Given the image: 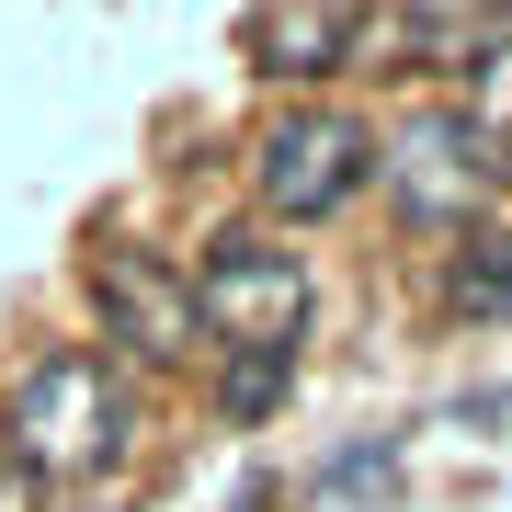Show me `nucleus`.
I'll list each match as a JSON object with an SVG mask.
<instances>
[{"instance_id":"3","label":"nucleus","mask_w":512,"mask_h":512,"mask_svg":"<svg viewBox=\"0 0 512 512\" xmlns=\"http://www.w3.org/2000/svg\"><path fill=\"white\" fill-rule=\"evenodd\" d=\"M251 183H262V205H274V217L319 228V217H342V205L376 183V126H365V114L308 103V114H285V126H262Z\"/></svg>"},{"instance_id":"6","label":"nucleus","mask_w":512,"mask_h":512,"mask_svg":"<svg viewBox=\"0 0 512 512\" xmlns=\"http://www.w3.org/2000/svg\"><path fill=\"white\" fill-rule=\"evenodd\" d=\"M103 296H114V308H126V319H137V330H148L160 353H171V342L194 330V319H183V296H160V285L137 274V262H114V274H103Z\"/></svg>"},{"instance_id":"5","label":"nucleus","mask_w":512,"mask_h":512,"mask_svg":"<svg viewBox=\"0 0 512 512\" xmlns=\"http://www.w3.org/2000/svg\"><path fill=\"white\" fill-rule=\"evenodd\" d=\"M251 35H262V57H296V69H319V57H342L365 23H353V12H262Z\"/></svg>"},{"instance_id":"1","label":"nucleus","mask_w":512,"mask_h":512,"mask_svg":"<svg viewBox=\"0 0 512 512\" xmlns=\"http://www.w3.org/2000/svg\"><path fill=\"white\" fill-rule=\"evenodd\" d=\"M183 319L228 353V410H274V387L296 376V330H308V262L262 251V239H217L205 274L183 285Z\"/></svg>"},{"instance_id":"7","label":"nucleus","mask_w":512,"mask_h":512,"mask_svg":"<svg viewBox=\"0 0 512 512\" xmlns=\"http://www.w3.org/2000/svg\"><path fill=\"white\" fill-rule=\"evenodd\" d=\"M467 126H478V148H512V46L478 69V114H467Z\"/></svg>"},{"instance_id":"8","label":"nucleus","mask_w":512,"mask_h":512,"mask_svg":"<svg viewBox=\"0 0 512 512\" xmlns=\"http://www.w3.org/2000/svg\"><path fill=\"white\" fill-rule=\"evenodd\" d=\"M467 296H478V308H512V239H490V251H478V274H467Z\"/></svg>"},{"instance_id":"2","label":"nucleus","mask_w":512,"mask_h":512,"mask_svg":"<svg viewBox=\"0 0 512 512\" xmlns=\"http://www.w3.org/2000/svg\"><path fill=\"white\" fill-rule=\"evenodd\" d=\"M126 444V387H114L103 353H46L35 376L12 387V456L46 478H80Z\"/></svg>"},{"instance_id":"4","label":"nucleus","mask_w":512,"mask_h":512,"mask_svg":"<svg viewBox=\"0 0 512 512\" xmlns=\"http://www.w3.org/2000/svg\"><path fill=\"white\" fill-rule=\"evenodd\" d=\"M478 171H490V148H478L467 114H410L399 137H376V183L399 194L421 228H456L478 205Z\"/></svg>"}]
</instances>
